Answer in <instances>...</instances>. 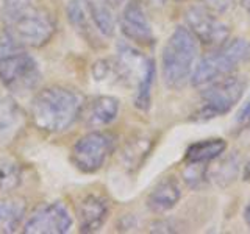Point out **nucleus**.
I'll return each mask as SVG.
<instances>
[{
  "instance_id": "nucleus-8",
  "label": "nucleus",
  "mask_w": 250,
  "mask_h": 234,
  "mask_svg": "<svg viewBox=\"0 0 250 234\" xmlns=\"http://www.w3.org/2000/svg\"><path fill=\"white\" fill-rule=\"evenodd\" d=\"M114 137L109 133L91 131L72 147V162L83 174H94L105 166L113 152Z\"/></svg>"
},
{
  "instance_id": "nucleus-3",
  "label": "nucleus",
  "mask_w": 250,
  "mask_h": 234,
  "mask_svg": "<svg viewBox=\"0 0 250 234\" xmlns=\"http://www.w3.org/2000/svg\"><path fill=\"white\" fill-rule=\"evenodd\" d=\"M83 97L64 86H49L39 91L31 100L30 116L39 130L62 133L82 117Z\"/></svg>"
},
{
  "instance_id": "nucleus-13",
  "label": "nucleus",
  "mask_w": 250,
  "mask_h": 234,
  "mask_svg": "<svg viewBox=\"0 0 250 234\" xmlns=\"http://www.w3.org/2000/svg\"><path fill=\"white\" fill-rule=\"evenodd\" d=\"M109 215V203L102 195H86L78 203L77 217L78 228L82 233H96L105 225Z\"/></svg>"
},
{
  "instance_id": "nucleus-18",
  "label": "nucleus",
  "mask_w": 250,
  "mask_h": 234,
  "mask_svg": "<svg viewBox=\"0 0 250 234\" xmlns=\"http://www.w3.org/2000/svg\"><path fill=\"white\" fill-rule=\"evenodd\" d=\"M25 214V205L18 198H0V230L14 231Z\"/></svg>"
},
{
  "instance_id": "nucleus-25",
  "label": "nucleus",
  "mask_w": 250,
  "mask_h": 234,
  "mask_svg": "<svg viewBox=\"0 0 250 234\" xmlns=\"http://www.w3.org/2000/svg\"><path fill=\"white\" fill-rule=\"evenodd\" d=\"M241 5L244 6L246 13L249 14V18H250V0H241Z\"/></svg>"
},
{
  "instance_id": "nucleus-5",
  "label": "nucleus",
  "mask_w": 250,
  "mask_h": 234,
  "mask_svg": "<svg viewBox=\"0 0 250 234\" xmlns=\"http://www.w3.org/2000/svg\"><path fill=\"white\" fill-rule=\"evenodd\" d=\"M250 61V41L238 38L216 47L214 52L202 58L194 69L191 83L194 86H207L224 77L231 75L234 70Z\"/></svg>"
},
{
  "instance_id": "nucleus-2",
  "label": "nucleus",
  "mask_w": 250,
  "mask_h": 234,
  "mask_svg": "<svg viewBox=\"0 0 250 234\" xmlns=\"http://www.w3.org/2000/svg\"><path fill=\"white\" fill-rule=\"evenodd\" d=\"M0 22L6 36L22 47H42L55 33L52 14L31 0H0Z\"/></svg>"
},
{
  "instance_id": "nucleus-22",
  "label": "nucleus",
  "mask_w": 250,
  "mask_h": 234,
  "mask_svg": "<svg viewBox=\"0 0 250 234\" xmlns=\"http://www.w3.org/2000/svg\"><path fill=\"white\" fill-rule=\"evenodd\" d=\"M236 123L241 127H249L250 125V100L247 101V103L241 108V111L236 117Z\"/></svg>"
},
{
  "instance_id": "nucleus-12",
  "label": "nucleus",
  "mask_w": 250,
  "mask_h": 234,
  "mask_svg": "<svg viewBox=\"0 0 250 234\" xmlns=\"http://www.w3.org/2000/svg\"><path fill=\"white\" fill-rule=\"evenodd\" d=\"M67 19L86 41L94 45L104 44V36L99 31L92 14V0H70L67 3Z\"/></svg>"
},
{
  "instance_id": "nucleus-10",
  "label": "nucleus",
  "mask_w": 250,
  "mask_h": 234,
  "mask_svg": "<svg viewBox=\"0 0 250 234\" xmlns=\"http://www.w3.org/2000/svg\"><path fill=\"white\" fill-rule=\"evenodd\" d=\"M74 220L67 206L61 201L45 203L30 214L22 225V231L28 234H64L72 228Z\"/></svg>"
},
{
  "instance_id": "nucleus-14",
  "label": "nucleus",
  "mask_w": 250,
  "mask_h": 234,
  "mask_svg": "<svg viewBox=\"0 0 250 234\" xmlns=\"http://www.w3.org/2000/svg\"><path fill=\"white\" fill-rule=\"evenodd\" d=\"M119 100L111 96H96L84 101L82 109L83 122L92 128L106 127L117 119L119 114Z\"/></svg>"
},
{
  "instance_id": "nucleus-4",
  "label": "nucleus",
  "mask_w": 250,
  "mask_h": 234,
  "mask_svg": "<svg viewBox=\"0 0 250 234\" xmlns=\"http://www.w3.org/2000/svg\"><path fill=\"white\" fill-rule=\"evenodd\" d=\"M197 57L199 39L189 28L177 27L164 44L161 55L164 84L170 89H180L191 81Z\"/></svg>"
},
{
  "instance_id": "nucleus-6",
  "label": "nucleus",
  "mask_w": 250,
  "mask_h": 234,
  "mask_svg": "<svg viewBox=\"0 0 250 234\" xmlns=\"http://www.w3.org/2000/svg\"><path fill=\"white\" fill-rule=\"evenodd\" d=\"M247 88L244 77L229 75L203 86L199 106L192 116L194 120H209L230 113L241 100Z\"/></svg>"
},
{
  "instance_id": "nucleus-11",
  "label": "nucleus",
  "mask_w": 250,
  "mask_h": 234,
  "mask_svg": "<svg viewBox=\"0 0 250 234\" xmlns=\"http://www.w3.org/2000/svg\"><path fill=\"white\" fill-rule=\"evenodd\" d=\"M121 31L128 41L138 45H152L155 35L141 0H128L121 16Z\"/></svg>"
},
{
  "instance_id": "nucleus-17",
  "label": "nucleus",
  "mask_w": 250,
  "mask_h": 234,
  "mask_svg": "<svg viewBox=\"0 0 250 234\" xmlns=\"http://www.w3.org/2000/svg\"><path fill=\"white\" fill-rule=\"evenodd\" d=\"M227 148V142L224 139H207L200 142L192 144L186 150L188 164H207L219 158Z\"/></svg>"
},
{
  "instance_id": "nucleus-9",
  "label": "nucleus",
  "mask_w": 250,
  "mask_h": 234,
  "mask_svg": "<svg viewBox=\"0 0 250 234\" xmlns=\"http://www.w3.org/2000/svg\"><path fill=\"white\" fill-rule=\"evenodd\" d=\"M185 19L194 36L200 42L207 45L219 47L225 44L230 38V27L225 23L219 13L209 10L203 3L200 5H191L185 13Z\"/></svg>"
},
{
  "instance_id": "nucleus-7",
  "label": "nucleus",
  "mask_w": 250,
  "mask_h": 234,
  "mask_svg": "<svg viewBox=\"0 0 250 234\" xmlns=\"http://www.w3.org/2000/svg\"><path fill=\"white\" fill-rule=\"evenodd\" d=\"M41 77L38 61L30 53L10 49L0 52V84L11 94L33 91Z\"/></svg>"
},
{
  "instance_id": "nucleus-21",
  "label": "nucleus",
  "mask_w": 250,
  "mask_h": 234,
  "mask_svg": "<svg viewBox=\"0 0 250 234\" xmlns=\"http://www.w3.org/2000/svg\"><path fill=\"white\" fill-rule=\"evenodd\" d=\"M203 5L208 6L209 10H213L216 13H225L227 10H230L233 0H202Z\"/></svg>"
},
{
  "instance_id": "nucleus-23",
  "label": "nucleus",
  "mask_w": 250,
  "mask_h": 234,
  "mask_svg": "<svg viewBox=\"0 0 250 234\" xmlns=\"http://www.w3.org/2000/svg\"><path fill=\"white\" fill-rule=\"evenodd\" d=\"M105 5H108L109 8H119L122 3H125V0H102Z\"/></svg>"
},
{
  "instance_id": "nucleus-19",
  "label": "nucleus",
  "mask_w": 250,
  "mask_h": 234,
  "mask_svg": "<svg viewBox=\"0 0 250 234\" xmlns=\"http://www.w3.org/2000/svg\"><path fill=\"white\" fill-rule=\"evenodd\" d=\"M21 184V167L10 156L0 155V194L11 192Z\"/></svg>"
},
{
  "instance_id": "nucleus-15",
  "label": "nucleus",
  "mask_w": 250,
  "mask_h": 234,
  "mask_svg": "<svg viewBox=\"0 0 250 234\" xmlns=\"http://www.w3.org/2000/svg\"><path fill=\"white\" fill-rule=\"evenodd\" d=\"M25 116L10 91L0 88V142H11L19 135Z\"/></svg>"
},
{
  "instance_id": "nucleus-16",
  "label": "nucleus",
  "mask_w": 250,
  "mask_h": 234,
  "mask_svg": "<svg viewBox=\"0 0 250 234\" xmlns=\"http://www.w3.org/2000/svg\"><path fill=\"white\" fill-rule=\"evenodd\" d=\"M182 198V191L174 178H164L156 184L147 197V208L155 214H164L177 206Z\"/></svg>"
},
{
  "instance_id": "nucleus-1",
  "label": "nucleus",
  "mask_w": 250,
  "mask_h": 234,
  "mask_svg": "<svg viewBox=\"0 0 250 234\" xmlns=\"http://www.w3.org/2000/svg\"><path fill=\"white\" fill-rule=\"evenodd\" d=\"M97 81H114L135 88V106L147 111L152 101V84L155 78L153 59L144 57L128 44H119L116 58L102 59L94 66Z\"/></svg>"
},
{
  "instance_id": "nucleus-24",
  "label": "nucleus",
  "mask_w": 250,
  "mask_h": 234,
  "mask_svg": "<svg viewBox=\"0 0 250 234\" xmlns=\"http://www.w3.org/2000/svg\"><path fill=\"white\" fill-rule=\"evenodd\" d=\"M244 218H246V223L249 225V228H250V201H249V205L246 206V211H244Z\"/></svg>"
},
{
  "instance_id": "nucleus-20",
  "label": "nucleus",
  "mask_w": 250,
  "mask_h": 234,
  "mask_svg": "<svg viewBox=\"0 0 250 234\" xmlns=\"http://www.w3.org/2000/svg\"><path fill=\"white\" fill-rule=\"evenodd\" d=\"M150 139L139 136L136 139H133V142L127 144V147L122 152V161L125 164V167H139L143 164V159L147 156V153L150 152Z\"/></svg>"
}]
</instances>
